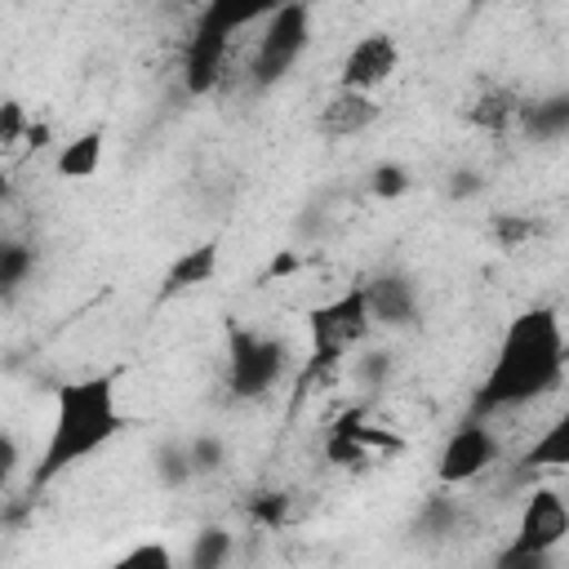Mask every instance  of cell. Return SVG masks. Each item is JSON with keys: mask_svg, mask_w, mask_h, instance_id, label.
Segmentation results:
<instances>
[{"mask_svg": "<svg viewBox=\"0 0 569 569\" xmlns=\"http://www.w3.org/2000/svg\"><path fill=\"white\" fill-rule=\"evenodd\" d=\"M27 142H31V147H44V142H49V124H31V129H27Z\"/></svg>", "mask_w": 569, "mask_h": 569, "instance_id": "cell-33", "label": "cell"}, {"mask_svg": "<svg viewBox=\"0 0 569 569\" xmlns=\"http://www.w3.org/2000/svg\"><path fill=\"white\" fill-rule=\"evenodd\" d=\"M520 124H525V133H529L533 142H556V138H565V133H569V89L542 93V98L525 102Z\"/></svg>", "mask_w": 569, "mask_h": 569, "instance_id": "cell-14", "label": "cell"}, {"mask_svg": "<svg viewBox=\"0 0 569 569\" xmlns=\"http://www.w3.org/2000/svg\"><path fill=\"white\" fill-rule=\"evenodd\" d=\"M218 271V244H196L187 249L169 271H164V293H178V289H196V284H209Z\"/></svg>", "mask_w": 569, "mask_h": 569, "instance_id": "cell-16", "label": "cell"}, {"mask_svg": "<svg viewBox=\"0 0 569 569\" xmlns=\"http://www.w3.org/2000/svg\"><path fill=\"white\" fill-rule=\"evenodd\" d=\"M276 4H253V0H213L191 40H187V53H182V84L191 98H204L222 84V71H227V58H231V44H236V31L267 18Z\"/></svg>", "mask_w": 569, "mask_h": 569, "instance_id": "cell-3", "label": "cell"}, {"mask_svg": "<svg viewBox=\"0 0 569 569\" xmlns=\"http://www.w3.org/2000/svg\"><path fill=\"white\" fill-rule=\"evenodd\" d=\"M13 471H18V440L4 431V436H0V476L9 480Z\"/></svg>", "mask_w": 569, "mask_h": 569, "instance_id": "cell-31", "label": "cell"}, {"mask_svg": "<svg viewBox=\"0 0 569 569\" xmlns=\"http://www.w3.org/2000/svg\"><path fill=\"white\" fill-rule=\"evenodd\" d=\"M489 569H560V565H556V556H516V551L502 547Z\"/></svg>", "mask_w": 569, "mask_h": 569, "instance_id": "cell-29", "label": "cell"}, {"mask_svg": "<svg viewBox=\"0 0 569 569\" xmlns=\"http://www.w3.org/2000/svg\"><path fill=\"white\" fill-rule=\"evenodd\" d=\"M311 44V9L307 4H276L262 22V36L253 44V58H249V80L253 89H271L280 84L298 58L307 53Z\"/></svg>", "mask_w": 569, "mask_h": 569, "instance_id": "cell-6", "label": "cell"}, {"mask_svg": "<svg viewBox=\"0 0 569 569\" xmlns=\"http://www.w3.org/2000/svg\"><path fill=\"white\" fill-rule=\"evenodd\" d=\"M31 271H36V249L22 244V240H4L0 244V289H4L9 302H13V293L22 289V280Z\"/></svg>", "mask_w": 569, "mask_h": 569, "instance_id": "cell-20", "label": "cell"}, {"mask_svg": "<svg viewBox=\"0 0 569 569\" xmlns=\"http://www.w3.org/2000/svg\"><path fill=\"white\" fill-rule=\"evenodd\" d=\"M124 413L116 400V373H89L71 378L53 396V427L40 449V462L31 467V493L49 489L62 471L93 458L102 445H111L124 431Z\"/></svg>", "mask_w": 569, "mask_h": 569, "instance_id": "cell-2", "label": "cell"}, {"mask_svg": "<svg viewBox=\"0 0 569 569\" xmlns=\"http://www.w3.org/2000/svg\"><path fill=\"white\" fill-rule=\"evenodd\" d=\"M289 369V347L276 333L231 325L227 329V391L236 400H258L267 396Z\"/></svg>", "mask_w": 569, "mask_h": 569, "instance_id": "cell-5", "label": "cell"}, {"mask_svg": "<svg viewBox=\"0 0 569 569\" xmlns=\"http://www.w3.org/2000/svg\"><path fill=\"white\" fill-rule=\"evenodd\" d=\"M520 116H525V98H520L516 89H502V84L476 93L471 107H467V120H471L476 129H485V133H502V129H511Z\"/></svg>", "mask_w": 569, "mask_h": 569, "instance_id": "cell-13", "label": "cell"}, {"mask_svg": "<svg viewBox=\"0 0 569 569\" xmlns=\"http://www.w3.org/2000/svg\"><path fill=\"white\" fill-rule=\"evenodd\" d=\"M369 191H373L378 200L405 196V191H409V169H405V164H378V169L369 173Z\"/></svg>", "mask_w": 569, "mask_h": 569, "instance_id": "cell-26", "label": "cell"}, {"mask_svg": "<svg viewBox=\"0 0 569 569\" xmlns=\"http://www.w3.org/2000/svg\"><path fill=\"white\" fill-rule=\"evenodd\" d=\"M489 231H493L498 249L516 253V249H525L533 236H542V222H538V218H525V213H498Z\"/></svg>", "mask_w": 569, "mask_h": 569, "instance_id": "cell-21", "label": "cell"}, {"mask_svg": "<svg viewBox=\"0 0 569 569\" xmlns=\"http://www.w3.org/2000/svg\"><path fill=\"white\" fill-rule=\"evenodd\" d=\"M307 329H311V360H307V369H302V387H307L316 373H329V369H333L351 347H360L365 333L373 329L365 284H351V289H342L338 298L311 307V311H307Z\"/></svg>", "mask_w": 569, "mask_h": 569, "instance_id": "cell-4", "label": "cell"}, {"mask_svg": "<svg viewBox=\"0 0 569 569\" xmlns=\"http://www.w3.org/2000/svg\"><path fill=\"white\" fill-rule=\"evenodd\" d=\"M156 476H160L164 489H182V485L196 480L187 440H164V445H156Z\"/></svg>", "mask_w": 569, "mask_h": 569, "instance_id": "cell-19", "label": "cell"}, {"mask_svg": "<svg viewBox=\"0 0 569 569\" xmlns=\"http://www.w3.org/2000/svg\"><path fill=\"white\" fill-rule=\"evenodd\" d=\"M569 467V409L520 453V471L533 476V471H565Z\"/></svg>", "mask_w": 569, "mask_h": 569, "instance_id": "cell-15", "label": "cell"}, {"mask_svg": "<svg viewBox=\"0 0 569 569\" xmlns=\"http://www.w3.org/2000/svg\"><path fill=\"white\" fill-rule=\"evenodd\" d=\"M102 142H107L102 129H84L80 138H71V142L58 151V173H62V178H93L98 164H102Z\"/></svg>", "mask_w": 569, "mask_h": 569, "instance_id": "cell-17", "label": "cell"}, {"mask_svg": "<svg viewBox=\"0 0 569 569\" xmlns=\"http://www.w3.org/2000/svg\"><path fill=\"white\" fill-rule=\"evenodd\" d=\"M27 129H31V124H27L22 102H13V98H9V102L0 107V142H4V147H18V138H22Z\"/></svg>", "mask_w": 569, "mask_h": 569, "instance_id": "cell-28", "label": "cell"}, {"mask_svg": "<svg viewBox=\"0 0 569 569\" xmlns=\"http://www.w3.org/2000/svg\"><path fill=\"white\" fill-rule=\"evenodd\" d=\"M498 453H502L498 436L480 418H467L462 427L449 431V440L440 449V462H436V476H440V485H467V480L485 476L498 462Z\"/></svg>", "mask_w": 569, "mask_h": 569, "instance_id": "cell-8", "label": "cell"}, {"mask_svg": "<svg viewBox=\"0 0 569 569\" xmlns=\"http://www.w3.org/2000/svg\"><path fill=\"white\" fill-rule=\"evenodd\" d=\"M565 378V329L556 307H525L507 320L498 351L471 391V418H493L551 396Z\"/></svg>", "mask_w": 569, "mask_h": 569, "instance_id": "cell-1", "label": "cell"}, {"mask_svg": "<svg viewBox=\"0 0 569 569\" xmlns=\"http://www.w3.org/2000/svg\"><path fill=\"white\" fill-rule=\"evenodd\" d=\"M458 520H462V511H458L453 498H445V493L427 498V507H422V529H427L431 538H449V533L458 529Z\"/></svg>", "mask_w": 569, "mask_h": 569, "instance_id": "cell-23", "label": "cell"}, {"mask_svg": "<svg viewBox=\"0 0 569 569\" xmlns=\"http://www.w3.org/2000/svg\"><path fill=\"white\" fill-rule=\"evenodd\" d=\"M289 493L284 489H262V493H253L249 498V520L253 525H262V529H284V520H289Z\"/></svg>", "mask_w": 569, "mask_h": 569, "instance_id": "cell-22", "label": "cell"}, {"mask_svg": "<svg viewBox=\"0 0 569 569\" xmlns=\"http://www.w3.org/2000/svg\"><path fill=\"white\" fill-rule=\"evenodd\" d=\"M565 538H569V502H565L560 489L542 485L525 498L507 551H516V556H556V547Z\"/></svg>", "mask_w": 569, "mask_h": 569, "instance_id": "cell-7", "label": "cell"}, {"mask_svg": "<svg viewBox=\"0 0 569 569\" xmlns=\"http://www.w3.org/2000/svg\"><path fill=\"white\" fill-rule=\"evenodd\" d=\"M365 298H369V316L373 325H387V329H409L418 325V284L405 276V271H382L365 284Z\"/></svg>", "mask_w": 569, "mask_h": 569, "instance_id": "cell-11", "label": "cell"}, {"mask_svg": "<svg viewBox=\"0 0 569 569\" xmlns=\"http://www.w3.org/2000/svg\"><path fill=\"white\" fill-rule=\"evenodd\" d=\"M480 187H485V182H480V173H471V169H467V173H453L449 196H453V200H467V196H476Z\"/></svg>", "mask_w": 569, "mask_h": 569, "instance_id": "cell-30", "label": "cell"}, {"mask_svg": "<svg viewBox=\"0 0 569 569\" xmlns=\"http://www.w3.org/2000/svg\"><path fill=\"white\" fill-rule=\"evenodd\" d=\"M396 67H400V44H396V36L369 31V36H360V40L347 49V58H342V67H338V89L373 93L378 84H387V80L396 76Z\"/></svg>", "mask_w": 569, "mask_h": 569, "instance_id": "cell-9", "label": "cell"}, {"mask_svg": "<svg viewBox=\"0 0 569 569\" xmlns=\"http://www.w3.org/2000/svg\"><path fill=\"white\" fill-rule=\"evenodd\" d=\"M111 569H178V565H173V551L164 542H138L120 560H111Z\"/></svg>", "mask_w": 569, "mask_h": 569, "instance_id": "cell-24", "label": "cell"}, {"mask_svg": "<svg viewBox=\"0 0 569 569\" xmlns=\"http://www.w3.org/2000/svg\"><path fill=\"white\" fill-rule=\"evenodd\" d=\"M187 449H191V467H196V476H213V471L227 462V445H222L218 436H191Z\"/></svg>", "mask_w": 569, "mask_h": 569, "instance_id": "cell-25", "label": "cell"}, {"mask_svg": "<svg viewBox=\"0 0 569 569\" xmlns=\"http://www.w3.org/2000/svg\"><path fill=\"white\" fill-rule=\"evenodd\" d=\"M373 449H400V440L391 431H378V427H365V413L360 409H347L329 436H325V458L333 467H369Z\"/></svg>", "mask_w": 569, "mask_h": 569, "instance_id": "cell-10", "label": "cell"}, {"mask_svg": "<svg viewBox=\"0 0 569 569\" xmlns=\"http://www.w3.org/2000/svg\"><path fill=\"white\" fill-rule=\"evenodd\" d=\"M387 378H391V356H387V351H365V356H356V382H360V387L378 391Z\"/></svg>", "mask_w": 569, "mask_h": 569, "instance_id": "cell-27", "label": "cell"}, {"mask_svg": "<svg viewBox=\"0 0 569 569\" xmlns=\"http://www.w3.org/2000/svg\"><path fill=\"white\" fill-rule=\"evenodd\" d=\"M373 120H378V98H373V93L333 89V93H329V102H325V107H320V116H316V129H320L325 138L342 142V138L365 133Z\"/></svg>", "mask_w": 569, "mask_h": 569, "instance_id": "cell-12", "label": "cell"}, {"mask_svg": "<svg viewBox=\"0 0 569 569\" xmlns=\"http://www.w3.org/2000/svg\"><path fill=\"white\" fill-rule=\"evenodd\" d=\"M231 551H236L231 529H222V525H204V529L191 538V547H187V565H182V569H227V565H231Z\"/></svg>", "mask_w": 569, "mask_h": 569, "instance_id": "cell-18", "label": "cell"}, {"mask_svg": "<svg viewBox=\"0 0 569 569\" xmlns=\"http://www.w3.org/2000/svg\"><path fill=\"white\" fill-rule=\"evenodd\" d=\"M302 267V258L298 253H276L271 258V267H267V280H276V276H293Z\"/></svg>", "mask_w": 569, "mask_h": 569, "instance_id": "cell-32", "label": "cell"}]
</instances>
